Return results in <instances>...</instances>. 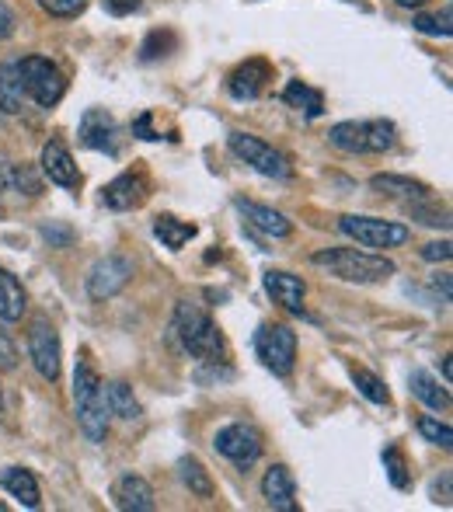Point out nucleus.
Here are the masks:
<instances>
[{
    "mask_svg": "<svg viewBox=\"0 0 453 512\" xmlns=\"http://www.w3.org/2000/svg\"><path fill=\"white\" fill-rule=\"evenodd\" d=\"M74 408L84 436L91 443H105V436H109V401H105L102 377H98L95 363L88 356H81L74 370Z\"/></svg>",
    "mask_w": 453,
    "mask_h": 512,
    "instance_id": "obj_1",
    "label": "nucleus"
},
{
    "mask_svg": "<svg viewBox=\"0 0 453 512\" xmlns=\"http://www.w3.org/2000/svg\"><path fill=\"white\" fill-rule=\"evenodd\" d=\"M171 335L178 338L182 352H189L199 363H210V359H224L227 342L220 335V328L213 324V317L196 304H178L175 321H171Z\"/></svg>",
    "mask_w": 453,
    "mask_h": 512,
    "instance_id": "obj_2",
    "label": "nucleus"
},
{
    "mask_svg": "<svg viewBox=\"0 0 453 512\" xmlns=\"http://www.w3.org/2000/svg\"><path fill=\"white\" fill-rule=\"evenodd\" d=\"M311 262L318 269H325L328 276L342 279V283H384L394 276V262L384 255H370V251L356 248H328L311 255Z\"/></svg>",
    "mask_w": 453,
    "mask_h": 512,
    "instance_id": "obj_3",
    "label": "nucleus"
},
{
    "mask_svg": "<svg viewBox=\"0 0 453 512\" xmlns=\"http://www.w3.org/2000/svg\"><path fill=\"white\" fill-rule=\"evenodd\" d=\"M328 140H332V147L342 150V154H384V150H391L394 140H398V129L387 119H363V122L352 119V122L332 126Z\"/></svg>",
    "mask_w": 453,
    "mask_h": 512,
    "instance_id": "obj_4",
    "label": "nucleus"
},
{
    "mask_svg": "<svg viewBox=\"0 0 453 512\" xmlns=\"http://www.w3.org/2000/svg\"><path fill=\"white\" fill-rule=\"evenodd\" d=\"M18 74L25 95L42 108L60 105V98L67 95V77H63V70L49 56H25L18 63Z\"/></svg>",
    "mask_w": 453,
    "mask_h": 512,
    "instance_id": "obj_5",
    "label": "nucleus"
},
{
    "mask_svg": "<svg viewBox=\"0 0 453 512\" xmlns=\"http://www.w3.org/2000/svg\"><path fill=\"white\" fill-rule=\"evenodd\" d=\"M227 147H230V154H234L237 161H244L248 168H255L258 175L279 178V182L293 178L290 157H286L283 150L272 147V143L258 140V136H251V133H230L227 136Z\"/></svg>",
    "mask_w": 453,
    "mask_h": 512,
    "instance_id": "obj_6",
    "label": "nucleus"
},
{
    "mask_svg": "<svg viewBox=\"0 0 453 512\" xmlns=\"http://www.w3.org/2000/svg\"><path fill=\"white\" fill-rule=\"evenodd\" d=\"M255 352L265 370H272L276 377H290L297 366V331L286 324H262L255 331Z\"/></svg>",
    "mask_w": 453,
    "mask_h": 512,
    "instance_id": "obj_7",
    "label": "nucleus"
},
{
    "mask_svg": "<svg viewBox=\"0 0 453 512\" xmlns=\"http://www.w3.org/2000/svg\"><path fill=\"white\" fill-rule=\"evenodd\" d=\"M339 230L363 248H401L408 241V227L394 220H377V216H342Z\"/></svg>",
    "mask_w": 453,
    "mask_h": 512,
    "instance_id": "obj_8",
    "label": "nucleus"
},
{
    "mask_svg": "<svg viewBox=\"0 0 453 512\" xmlns=\"http://www.w3.org/2000/svg\"><path fill=\"white\" fill-rule=\"evenodd\" d=\"M213 446H217L220 457H227L234 467L248 471V467L258 464V457H262L265 439H262V432H258L255 425L230 422V425H224V429L217 432V436H213Z\"/></svg>",
    "mask_w": 453,
    "mask_h": 512,
    "instance_id": "obj_9",
    "label": "nucleus"
},
{
    "mask_svg": "<svg viewBox=\"0 0 453 512\" xmlns=\"http://www.w3.org/2000/svg\"><path fill=\"white\" fill-rule=\"evenodd\" d=\"M28 356H32L35 370L42 380H60L63 370V349H60V331L46 321V317H35L32 328H28Z\"/></svg>",
    "mask_w": 453,
    "mask_h": 512,
    "instance_id": "obj_10",
    "label": "nucleus"
},
{
    "mask_svg": "<svg viewBox=\"0 0 453 512\" xmlns=\"http://www.w3.org/2000/svg\"><path fill=\"white\" fill-rule=\"evenodd\" d=\"M133 279V262L122 255H105L91 265L88 272V293L91 300H112L115 293H122Z\"/></svg>",
    "mask_w": 453,
    "mask_h": 512,
    "instance_id": "obj_11",
    "label": "nucleus"
},
{
    "mask_svg": "<svg viewBox=\"0 0 453 512\" xmlns=\"http://www.w3.org/2000/svg\"><path fill=\"white\" fill-rule=\"evenodd\" d=\"M77 133H81V143L88 150H102V154H109V157H115L122 150V126L105 108H88Z\"/></svg>",
    "mask_w": 453,
    "mask_h": 512,
    "instance_id": "obj_12",
    "label": "nucleus"
},
{
    "mask_svg": "<svg viewBox=\"0 0 453 512\" xmlns=\"http://www.w3.org/2000/svg\"><path fill=\"white\" fill-rule=\"evenodd\" d=\"M147 196H150V178H147V171H143V168L122 171L119 178H112V182L102 189V203L109 209H119V213L143 206V203H147Z\"/></svg>",
    "mask_w": 453,
    "mask_h": 512,
    "instance_id": "obj_13",
    "label": "nucleus"
},
{
    "mask_svg": "<svg viewBox=\"0 0 453 512\" xmlns=\"http://www.w3.org/2000/svg\"><path fill=\"white\" fill-rule=\"evenodd\" d=\"M272 81V63L269 60H244L241 67L230 74L227 91L237 102H255Z\"/></svg>",
    "mask_w": 453,
    "mask_h": 512,
    "instance_id": "obj_14",
    "label": "nucleus"
},
{
    "mask_svg": "<svg viewBox=\"0 0 453 512\" xmlns=\"http://www.w3.org/2000/svg\"><path fill=\"white\" fill-rule=\"evenodd\" d=\"M39 164H42V175L53 185H63V189H77V185H81V171H77L74 157H70V150L63 147L60 140H49L46 147H42Z\"/></svg>",
    "mask_w": 453,
    "mask_h": 512,
    "instance_id": "obj_15",
    "label": "nucleus"
},
{
    "mask_svg": "<svg viewBox=\"0 0 453 512\" xmlns=\"http://www.w3.org/2000/svg\"><path fill=\"white\" fill-rule=\"evenodd\" d=\"M262 495H265V502H269V509L297 512V481H293L290 467L286 464L269 467L262 478Z\"/></svg>",
    "mask_w": 453,
    "mask_h": 512,
    "instance_id": "obj_16",
    "label": "nucleus"
},
{
    "mask_svg": "<svg viewBox=\"0 0 453 512\" xmlns=\"http://www.w3.org/2000/svg\"><path fill=\"white\" fill-rule=\"evenodd\" d=\"M112 502L122 512H150L157 506L154 502V488L140 478V474H122L112 485Z\"/></svg>",
    "mask_w": 453,
    "mask_h": 512,
    "instance_id": "obj_17",
    "label": "nucleus"
},
{
    "mask_svg": "<svg viewBox=\"0 0 453 512\" xmlns=\"http://www.w3.org/2000/svg\"><path fill=\"white\" fill-rule=\"evenodd\" d=\"M265 293H269L279 307L300 314V310H304L307 286H304V279L293 276V272H265Z\"/></svg>",
    "mask_w": 453,
    "mask_h": 512,
    "instance_id": "obj_18",
    "label": "nucleus"
},
{
    "mask_svg": "<svg viewBox=\"0 0 453 512\" xmlns=\"http://www.w3.org/2000/svg\"><path fill=\"white\" fill-rule=\"evenodd\" d=\"M237 209H241L244 220H248L255 230H262V234H269V237H290L293 234V223L286 220L279 209L251 203V199H237Z\"/></svg>",
    "mask_w": 453,
    "mask_h": 512,
    "instance_id": "obj_19",
    "label": "nucleus"
},
{
    "mask_svg": "<svg viewBox=\"0 0 453 512\" xmlns=\"http://www.w3.org/2000/svg\"><path fill=\"white\" fill-rule=\"evenodd\" d=\"M0 488H4L7 495H14L25 509H39V502H42L39 481H35V474L28 471V467H4V471H0Z\"/></svg>",
    "mask_w": 453,
    "mask_h": 512,
    "instance_id": "obj_20",
    "label": "nucleus"
},
{
    "mask_svg": "<svg viewBox=\"0 0 453 512\" xmlns=\"http://www.w3.org/2000/svg\"><path fill=\"white\" fill-rule=\"evenodd\" d=\"M370 185L384 196H394V199H405V203H422V199H433V189L415 178H405V175H373Z\"/></svg>",
    "mask_w": 453,
    "mask_h": 512,
    "instance_id": "obj_21",
    "label": "nucleus"
},
{
    "mask_svg": "<svg viewBox=\"0 0 453 512\" xmlns=\"http://www.w3.org/2000/svg\"><path fill=\"white\" fill-rule=\"evenodd\" d=\"M28 310V297H25V286L18 283V276L7 269H0V321L14 324L21 321Z\"/></svg>",
    "mask_w": 453,
    "mask_h": 512,
    "instance_id": "obj_22",
    "label": "nucleus"
},
{
    "mask_svg": "<svg viewBox=\"0 0 453 512\" xmlns=\"http://www.w3.org/2000/svg\"><path fill=\"white\" fill-rule=\"evenodd\" d=\"M154 234H157V241H161L164 248L182 251L185 244L196 237V223H185V220H178V216H171V213H161L154 220Z\"/></svg>",
    "mask_w": 453,
    "mask_h": 512,
    "instance_id": "obj_23",
    "label": "nucleus"
},
{
    "mask_svg": "<svg viewBox=\"0 0 453 512\" xmlns=\"http://www.w3.org/2000/svg\"><path fill=\"white\" fill-rule=\"evenodd\" d=\"M283 102L290 108H297V112H304L307 119H318L321 112H325V95H321L318 88H311V84L304 81H290L283 91Z\"/></svg>",
    "mask_w": 453,
    "mask_h": 512,
    "instance_id": "obj_24",
    "label": "nucleus"
},
{
    "mask_svg": "<svg viewBox=\"0 0 453 512\" xmlns=\"http://www.w3.org/2000/svg\"><path fill=\"white\" fill-rule=\"evenodd\" d=\"M408 387H412V394H415V398H419L426 408H436V411H447V408H450V391H447V387L436 384L433 373L412 370V377H408Z\"/></svg>",
    "mask_w": 453,
    "mask_h": 512,
    "instance_id": "obj_25",
    "label": "nucleus"
},
{
    "mask_svg": "<svg viewBox=\"0 0 453 512\" xmlns=\"http://www.w3.org/2000/svg\"><path fill=\"white\" fill-rule=\"evenodd\" d=\"M25 102L18 63H0V115H18Z\"/></svg>",
    "mask_w": 453,
    "mask_h": 512,
    "instance_id": "obj_26",
    "label": "nucleus"
},
{
    "mask_svg": "<svg viewBox=\"0 0 453 512\" xmlns=\"http://www.w3.org/2000/svg\"><path fill=\"white\" fill-rule=\"evenodd\" d=\"M105 401H109V415H119L122 422H136L140 418V401H136L133 387L126 380H112L105 387Z\"/></svg>",
    "mask_w": 453,
    "mask_h": 512,
    "instance_id": "obj_27",
    "label": "nucleus"
},
{
    "mask_svg": "<svg viewBox=\"0 0 453 512\" xmlns=\"http://www.w3.org/2000/svg\"><path fill=\"white\" fill-rule=\"evenodd\" d=\"M178 474H182V481L189 485L192 495H199V499H210V495H213L210 471H206V467L199 464L196 457H182V460H178Z\"/></svg>",
    "mask_w": 453,
    "mask_h": 512,
    "instance_id": "obj_28",
    "label": "nucleus"
},
{
    "mask_svg": "<svg viewBox=\"0 0 453 512\" xmlns=\"http://www.w3.org/2000/svg\"><path fill=\"white\" fill-rule=\"evenodd\" d=\"M349 377H352V384L359 387V394H363V398H370L373 405H391V394H387L384 380L373 377L370 370H363V366H352Z\"/></svg>",
    "mask_w": 453,
    "mask_h": 512,
    "instance_id": "obj_29",
    "label": "nucleus"
},
{
    "mask_svg": "<svg viewBox=\"0 0 453 512\" xmlns=\"http://www.w3.org/2000/svg\"><path fill=\"white\" fill-rule=\"evenodd\" d=\"M380 457H384V471H387V478H391V485L405 492V488L412 485V471H408L405 453H401L398 446H387V450L380 453Z\"/></svg>",
    "mask_w": 453,
    "mask_h": 512,
    "instance_id": "obj_30",
    "label": "nucleus"
},
{
    "mask_svg": "<svg viewBox=\"0 0 453 512\" xmlns=\"http://www.w3.org/2000/svg\"><path fill=\"white\" fill-rule=\"evenodd\" d=\"M422 35H440V39H450L453 35V18H450V7H443L440 14H415L412 21Z\"/></svg>",
    "mask_w": 453,
    "mask_h": 512,
    "instance_id": "obj_31",
    "label": "nucleus"
},
{
    "mask_svg": "<svg viewBox=\"0 0 453 512\" xmlns=\"http://www.w3.org/2000/svg\"><path fill=\"white\" fill-rule=\"evenodd\" d=\"M419 432L433 446H440V450H450V446H453V429H450L447 422H436L433 415H422L419 418Z\"/></svg>",
    "mask_w": 453,
    "mask_h": 512,
    "instance_id": "obj_32",
    "label": "nucleus"
},
{
    "mask_svg": "<svg viewBox=\"0 0 453 512\" xmlns=\"http://www.w3.org/2000/svg\"><path fill=\"white\" fill-rule=\"evenodd\" d=\"M39 7L53 18H77L88 7V0H39Z\"/></svg>",
    "mask_w": 453,
    "mask_h": 512,
    "instance_id": "obj_33",
    "label": "nucleus"
},
{
    "mask_svg": "<svg viewBox=\"0 0 453 512\" xmlns=\"http://www.w3.org/2000/svg\"><path fill=\"white\" fill-rule=\"evenodd\" d=\"M426 203H429V199H422V203H408V206H412V216H419V223H426V227H443V230H447L450 227L447 209H429Z\"/></svg>",
    "mask_w": 453,
    "mask_h": 512,
    "instance_id": "obj_34",
    "label": "nucleus"
},
{
    "mask_svg": "<svg viewBox=\"0 0 453 512\" xmlns=\"http://www.w3.org/2000/svg\"><path fill=\"white\" fill-rule=\"evenodd\" d=\"M171 46H175V35H171V32H150V39L147 42H143V60H157V56H168V53H164V49H171Z\"/></svg>",
    "mask_w": 453,
    "mask_h": 512,
    "instance_id": "obj_35",
    "label": "nucleus"
},
{
    "mask_svg": "<svg viewBox=\"0 0 453 512\" xmlns=\"http://www.w3.org/2000/svg\"><path fill=\"white\" fill-rule=\"evenodd\" d=\"M450 255H453L450 241H433L422 248V258H426V262H450Z\"/></svg>",
    "mask_w": 453,
    "mask_h": 512,
    "instance_id": "obj_36",
    "label": "nucleus"
},
{
    "mask_svg": "<svg viewBox=\"0 0 453 512\" xmlns=\"http://www.w3.org/2000/svg\"><path fill=\"white\" fill-rule=\"evenodd\" d=\"M150 122H154V112H143L140 119L133 122V136H140V140H161V133H157Z\"/></svg>",
    "mask_w": 453,
    "mask_h": 512,
    "instance_id": "obj_37",
    "label": "nucleus"
},
{
    "mask_svg": "<svg viewBox=\"0 0 453 512\" xmlns=\"http://www.w3.org/2000/svg\"><path fill=\"white\" fill-rule=\"evenodd\" d=\"M42 237H46L49 244H56V248H67L74 234H70L67 227H53V223H46V227H42Z\"/></svg>",
    "mask_w": 453,
    "mask_h": 512,
    "instance_id": "obj_38",
    "label": "nucleus"
},
{
    "mask_svg": "<svg viewBox=\"0 0 453 512\" xmlns=\"http://www.w3.org/2000/svg\"><path fill=\"white\" fill-rule=\"evenodd\" d=\"M140 4H143V0H105V7H109L112 14H119V18H122V14L140 11Z\"/></svg>",
    "mask_w": 453,
    "mask_h": 512,
    "instance_id": "obj_39",
    "label": "nucleus"
},
{
    "mask_svg": "<svg viewBox=\"0 0 453 512\" xmlns=\"http://www.w3.org/2000/svg\"><path fill=\"white\" fill-rule=\"evenodd\" d=\"M14 35V14H11V7L0 0V39H11Z\"/></svg>",
    "mask_w": 453,
    "mask_h": 512,
    "instance_id": "obj_40",
    "label": "nucleus"
},
{
    "mask_svg": "<svg viewBox=\"0 0 453 512\" xmlns=\"http://www.w3.org/2000/svg\"><path fill=\"white\" fill-rule=\"evenodd\" d=\"M398 4H401V7H426L429 0H398Z\"/></svg>",
    "mask_w": 453,
    "mask_h": 512,
    "instance_id": "obj_41",
    "label": "nucleus"
},
{
    "mask_svg": "<svg viewBox=\"0 0 453 512\" xmlns=\"http://www.w3.org/2000/svg\"><path fill=\"white\" fill-rule=\"evenodd\" d=\"M450 373H453V366H450V356L443 359V377H447V384H450Z\"/></svg>",
    "mask_w": 453,
    "mask_h": 512,
    "instance_id": "obj_42",
    "label": "nucleus"
},
{
    "mask_svg": "<svg viewBox=\"0 0 453 512\" xmlns=\"http://www.w3.org/2000/svg\"><path fill=\"white\" fill-rule=\"evenodd\" d=\"M0 408H4V394H0Z\"/></svg>",
    "mask_w": 453,
    "mask_h": 512,
    "instance_id": "obj_43",
    "label": "nucleus"
},
{
    "mask_svg": "<svg viewBox=\"0 0 453 512\" xmlns=\"http://www.w3.org/2000/svg\"><path fill=\"white\" fill-rule=\"evenodd\" d=\"M345 4H356V0H345Z\"/></svg>",
    "mask_w": 453,
    "mask_h": 512,
    "instance_id": "obj_44",
    "label": "nucleus"
}]
</instances>
